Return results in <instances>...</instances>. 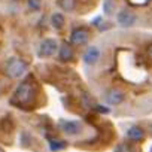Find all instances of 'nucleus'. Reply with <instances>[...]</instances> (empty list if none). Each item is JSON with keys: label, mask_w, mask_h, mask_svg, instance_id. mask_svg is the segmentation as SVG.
Masks as SVG:
<instances>
[{"label": "nucleus", "mask_w": 152, "mask_h": 152, "mask_svg": "<svg viewBox=\"0 0 152 152\" xmlns=\"http://www.w3.org/2000/svg\"><path fill=\"white\" fill-rule=\"evenodd\" d=\"M57 49H58V43H57V40L52 39V37H48V39H45V40L40 42L37 54H39L40 58H49V57L55 55Z\"/></svg>", "instance_id": "obj_3"}, {"label": "nucleus", "mask_w": 152, "mask_h": 152, "mask_svg": "<svg viewBox=\"0 0 152 152\" xmlns=\"http://www.w3.org/2000/svg\"><path fill=\"white\" fill-rule=\"evenodd\" d=\"M127 139L131 140V142H140L145 139V131L142 127H137V125H133L127 130Z\"/></svg>", "instance_id": "obj_9"}, {"label": "nucleus", "mask_w": 152, "mask_h": 152, "mask_svg": "<svg viewBox=\"0 0 152 152\" xmlns=\"http://www.w3.org/2000/svg\"><path fill=\"white\" fill-rule=\"evenodd\" d=\"M31 99H33V84L30 81H24L23 84L18 85L14 100L18 102L20 104H27L31 102Z\"/></svg>", "instance_id": "obj_2"}, {"label": "nucleus", "mask_w": 152, "mask_h": 152, "mask_svg": "<svg viewBox=\"0 0 152 152\" xmlns=\"http://www.w3.org/2000/svg\"><path fill=\"white\" fill-rule=\"evenodd\" d=\"M148 54H149V57H151V60H152V45L148 48Z\"/></svg>", "instance_id": "obj_17"}, {"label": "nucleus", "mask_w": 152, "mask_h": 152, "mask_svg": "<svg viewBox=\"0 0 152 152\" xmlns=\"http://www.w3.org/2000/svg\"><path fill=\"white\" fill-rule=\"evenodd\" d=\"M60 6H61V9L72 12L76 8V0H60Z\"/></svg>", "instance_id": "obj_13"}, {"label": "nucleus", "mask_w": 152, "mask_h": 152, "mask_svg": "<svg viewBox=\"0 0 152 152\" xmlns=\"http://www.w3.org/2000/svg\"><path fill=\"white\" fill-rule=\"evenodd\" d=\"M100 57H102L100 49H99L96 45H91V46H88L87 51L84 52L82 60H84V63H85L87 66H96L97 61L100 60Z\"/></svg>", "instance_id": "obj_8"}, {"label": "nucleus", "mask_w": 152, "mask_h": 152, "mask_svg": "<svg viewBox=\"0 0 152 152\" xmlns=\"http://www.w3.org/2000/svg\"><path fill=\"white\" fill-rule=\"evenodd\" d=\"M104 100H106V103L110 104V106H118V104H121V103L125 100V94H124L121 90H118V88H110V90L106 91Z\"/></svg>", "instance_id": "obj_7"}, {"label": "nucleus", "mask_w": 152, "mask_h": 152, "mask_svg": "<svg viewBox=\"0 0 152 152\" xmlns=\"http://www.w3.org/2000/svg\"><path fill=\"white\" fill-rule=\"evenodd\" d=\"M27 5L31 11H39L42 8V0H27Z\"/></svg>", "instance_id": "obj_15"}, {"label": "nucleus", "mask_w": 152, "mask_h": 152, "mask_svg": "<svg viewBox=\"0 0 152 152\" xmlns=\"http://www.w3.org/2000/svg\"><path fill=\"white\" fill-rule=\"evenodd\" d=\"M58 58L61 61H64V63L70 61L73 58V49H72V46L69 43H63V45L58 46Z\"/></svg>", "instance_id": "obj_10"}, {"label": "nucleus", "mask_w": 152, "mask_h": 152, "mask_svg": "<svg viewBox=\"0 0 152 152\" xmlns=\"http://www.w3.org/2000/svg\"><path fill=\"white\" fill-rule=\"evenodd\" d=\"M116 21H118V24H119L121 27L128 28V27H133V26L136 24V21H137V15H136L133 11H130V9H122V11L118 12Z\"/></svg>", "instance_id": "obj_4"}, {"label": "nucleus", "mask_w": 152, "mask_h": 152, "mask_svg": "<svg viewBox=\"0 0 152 152\" xmlns=\"http://www.w3.org/2000/svg\"><path fill=\"white\" fill-rule=\"evenodd\" d=\"M49 148H51V151H60V149L66 148V143L58 142V140H49Z\"/></svg>", "instance_id": "obj_14"}, {"label": "nucleus", "mask_w": 152, "mask_h": 152, "mask_svg": "<svg viewBox=\"0 0 152 152\" xmlns=\"http://www.w3.org/2000/svg\"><path fill=\"white\" fill-rule=\"evenodd\" d=\"M51 24H52V27H54L55 30H61V28L64 27V24H66V20H64L63 14H60V12L52 14V17H51Z\"/></svg>", "instance_id": "obj_11"}, {"label": "nucleus", "mask_w": 152, "mask_h": 152, "mask_svg": "<svg viewBox=\"0 0 152 152\" xmlns=\"http://www.w3.org/2000/svg\"><path fill=\"white\" fill-rule=\"evenodd\" d=\"M26 72H27V64L18 57H14L6 63V75L12 79L23 78L26 75Z\"/></svg>", "instance_id": "obj_1"}, {"label": "nucleus", "mask_w": 152, "mask_h": 152, "mask_svg": "<svg viewBox=\"0 0 152 152\" xmlns=\"http://www.w3.org/2000/svg\"><path fill=\"white\" fill-rule=\"evenodd\" d=\"M115 8H116L115 0H104V2H103V12H104V15L110 17L115 12Z\"/></svg>", "instance_id": "obj_12"}, {"label": "nucleus", "mask_w": 152, "mask_h": 152, "mask_svg": "<svg viewBox=\"0 0 152 152\" xmlns=\"http://www.w3.org/2000/svg\"><path fill=\"white\" fill-rule=\"evenodd\" d=\"M130 2H131V0H130ZM148 2H149V0H137V5H145Z\"/></svg>", "instance_id": "obj_16"}, {"label": "nucleus", "mask_w": 152, "mask_h": 152, "mask_svg": "<svg viewBox=\"0 0 152 152\" xmlns=\"http://www.w3.org/2000/svg\"><path fill=\"white\" fill-rule=\"evenodd\" d=\"M60 128L67 136H78L82 131V124L79 121H67V119H63V121H60Z\"/></svg>", "instance_id": "obj_5"}, {"label": "nucleus", "mask_w": 152, "mask_h": 152, "mask_svg": "<svg viewBox=\"0 0 152 152\" xmlns=\"http://www.w3.org/2000/svg\"><path fill=\"white\" fill-rule=\"evenodd\" d=\"M88 39H90V34L85 28H75L70 34V43L75 45V46H82V45H87L88 43Z\"/></svg>", "instance_id": "obj_6"}]
</instances>
